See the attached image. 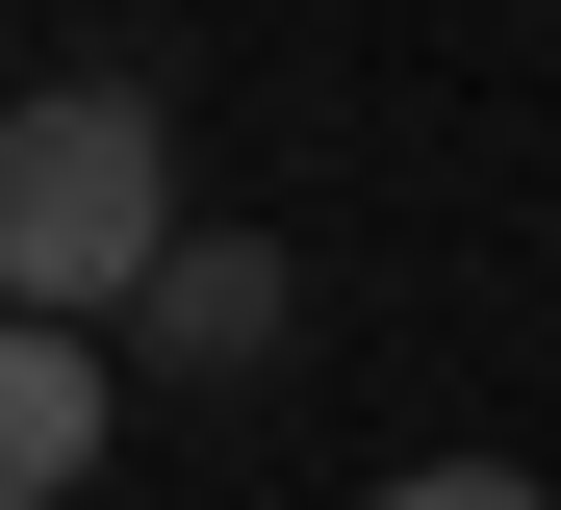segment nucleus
I'll return each instance as SVG.
<instances>
[{"instance_id":"obj_1","label":"nucleus","mask_w":561,"mask_h":510,"mask_svg":"<svg viewBox=\"0 0 561 510\" xmlns=\"http://www.w3.org/2000/svg\"><path fill=\"white\" fill-rule=\"evenodd\" d=\"M153 256H179V128H153V77H51V102H0V306L103 332Z\"/></svg>"},{"instance_id":"obj_2","label":"nucleus","mask_w":561,"mask_h":510,"mask_svg":"<svg viewBox=\"0 0 561 510\" xmlns=\"http://www.w3.org/2000/svg\"><path fill=\"white\" fill-rule=\"evenodd\" d=\"M280 306H307L280 230H205V204H179V256L103 306V358H128V383H280Z\"/></svg>"},{"instance_id":"obj_3","label":"nucleus","mask_w":561,"mask_h":510,"mask_svg":"<svg viewBox=\"0 0 561 510\" xmlns=\"http://www.w3.org/2000/svg\"><path fill=\"white\" fill-rule=\"evenodd\" d=\"M128 434V358L103 332H51V306H0V510H77Z\"/></svg>"},{"instance_id":"obj_4","label":"nucleus","mask_w":561,"mask_h":510,"mask_svg":"<svg viewBox=\"0 0 561 510\" xmlns=\"http://www.w3.org/2000/svg\"><path fill=\"white\" fill-rule=\"evenodd\" d=\"M357 510H561V485H511V460H409V485H357Z\"/></svg>"}]
</instances>
